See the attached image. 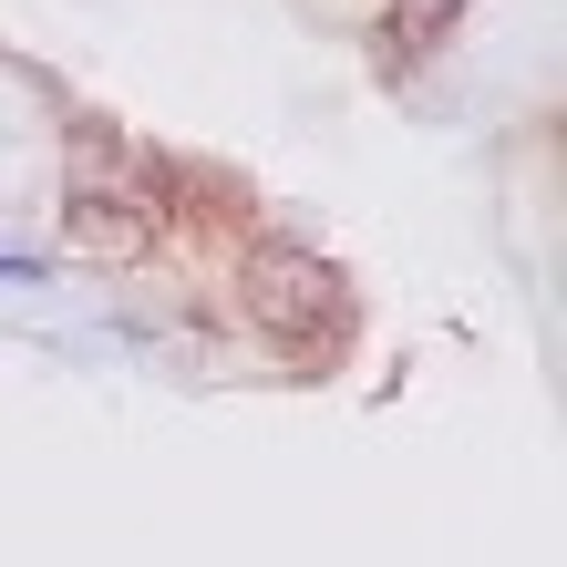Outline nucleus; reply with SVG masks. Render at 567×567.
Returning a JSON list of instances; mask_svg holds the SVG:
<instances>
[{"label":"nucleus","instance_id":"1","mask_svg":"<svg viewBox=\"0 0 567 567\" xmlns=\"http://www.w3.org/2000/svg\"><path fill=\"white\" fill-rule=\"evenodd\" d=\"M62 217H73V248L83 258H114L135 269L145 248H165L176 227V176L114 124H73V155H62Z\"/></svg>","mask_w":567,"mask_h":567},{"label":"nucleus","instance_id":"2","mask_svg":"<svg viewBox=\"0 0 567 567\" xmlns=\"http://www.w3.org/2000/svg\"><path fill=\"white\" fill-rule=\"evenodd\" d=\"M238 299H248L258 341H279V351H341V341H351V279L330 269L320 248H299V238L248 248Z\"/></svg>","mask_w":567,"mask_h":567},{"label":"nucleus","instance_id":"3","mask_svg":"<svg viewBox=\"0 0 567 567\" xmlns=\"http://www.w3.org/2000/svg\"><path fill=\"white\" fill-rule=\"evenodd\" d=\"M454 21H464V0H382V62L392 73H423L454 42Z\"/></svg>","mask_w":567,"mask_h":567}]
</instances>
